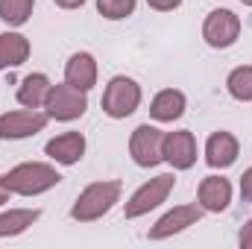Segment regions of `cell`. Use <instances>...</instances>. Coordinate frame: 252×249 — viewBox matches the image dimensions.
Wrapping results in <instances>:
<instances>
[{"label": "cell", "instance_id": "cell-21", "mask_svg": "<svg viewBox=\"0 0 252 249\" xmlns=\"http://www.w3.org/2000/svg\"><path fill=\"white\" fill-rule=\"evenodd\" d=\"M138 0H97V12L106 21H124L135 12Z\"/></svg>", "mask_w": 252, "mask_h": 249}, {"label": "cell", "instance_id": "cell-20", "mask_svg": "<svg viewBox=\"0 0 252 249\" xmlns=\"http://www.w3.org/2000/svg\"><path fill=\"white\" fill-rule=\"evenodd\" d=\"M35 0H0V21L6 27H24L32 15Z\"/></svg>", "mask_w": 252, "mask_h": 249}, {"label": "cell", "instance_id": "cell-4", "mask_svg": "<svg viewBox=\"0 0 252 249\" xmlns=\"http://www.w3.org/2000/svg\"><path fill=\"white\" fill-rule=\"evenodd\" d=\"M173 185H176V176H173V173H161V176L144 182V185L124 202V217L126 220H138V217L150 214L153 208H158L161 202H167Z\"/></svg>", "mask_w": 252, "mask_h": 249}, {"label": "cell", "instance_id": "cell-19", "mask_svg": "<svg viewBox=\"0 0 252 249\" xmlns=\"http://www.w3.org/2000/svg\"><path fill=\"white\" fill-rule=\"evenodd\" d=\"M226 91L238 103H252V64H241L226 76Z\"/></svg>", "mask_w": 252, "mask_h": 249}, {"label": "cell", "instance_id": "cell-15", "mask_svg": "<svg viewBox=\"0 0 252 249\" xmlns=\"http://www.w3.org/2000/svg\"><path fill=\"white\" fill-rule=\"evenodd\" d=\"M64 82L79 88V91H91L97 85V59L85 50L73 53L64 64Z\"/></svg>", "mask_w": 252, "mask_h": 249}, {"label": "cell", "instance_id": "cell-27", "mask_svg": "<svg viewBox=\"0 0 252 249\" xmlns=\"http://www.w3.org/2000/svg\"><path fill=\"white\" fill-rule=\"evenodd\" d=\"M241 3H244V6H252V0H241Z\"/></svg>", "mask_w": 252, "mask_h": 249}, {"label": "cell", "instance_id": "cell-11", "mask_svg": "<svg viewBox=\"0 0 252 249\" xmlns=\"http://www.w3.org/2000/svg\"><path fill=\"white\" fill-rule=\"evenodd\" d=\"M85 147H88V144H85V135H82V132H62V135H56V138H50V141L44 144V156H47L50 161H56V164L70 167V164L82 161Z\"/></svg>", "mask_w": 252, "mask_h": 249}, {"label": "cell", "instance_id": "cell-18", "mask_svg": "<svg viewBox=\"0 0 252 249\" xmlns=\"http://www.w3.org/2000/svg\"><path fill=\"white\" fill-rule=\"evenodd\" d=\"M41 211L38 208H9L0 214V238H15L24 235L32 223H38Z\"/></svg>", "mask_w": 252, "mask_h": 249}, {"label": "cell", "instance_id": "cell-9", "mask_svg": "<svg viewBox=\"0 0 252 249\" xmlns=\"http://www.w3.org/2000/svg\"><path fill=\"white\" fill-rule=\"evenodd\" d=\"M47 112H38V109H15V112H6L0 115V141H24V138H32L38 135L44 126H47Z\"/></svg>", "mask_w": 252, "mask_h": 249}, {"label": "cell", "instance_id": "cell-10", "mask_svg": "<svg viewBox=\"0 0 252 249\" xmlns=\"http://www.w3.org/2000/svg\"><path fill=\"white\" fill-rule=\"evenodd\" d=\"M161 156L173 170H190L196 164V138L190 129H176L164 132L161 141Z\"/></svg>", "mask_w": 252, "mask_h": 249}, {"label": "cell", "instance_id": "cell-23", "mask_svg": "<svg viewBox=\"0 0 252 249\" xmlns=\"http://www.w3.org/2000/svg\"><path fill=\"white\" fill-rule=\"evenodd\" d=\"M241 196H244V202H252V167H247L241 176Z\"/></svg>", "mask_w": 252, "mask_h": 249}, {"label": "cell", "instance_id": "cell-25", "mask_svg": "<svg viewBox=\"0 0 252 249\" xmlns=\"http://www.w3.org/2000/svg\"><path fill=\"white\" fill-rule=\"evenodd\" d=\"M59 9H79V6H85V0H53Z\"/></svg>", "mask_w": 252, "mask_h": 249}, {"label": "cell", "instance_id": "cell-1", "mask_svg": "<svg viewBox=\"0 0 252 249\" xmlns=\"http://www.w3.org/2000/svg\"><path fill=\"white\" fill-rule=\"evenodd\" d=\"M121 193H124V185L118 179H103V182H91L85 187L73 208H70V217L76 223H94L100 217H106L118 202H121Z\"/></svg>", "mask_w": 252, "mask_h": 249}, {"label": "cell", "instance_id": "cell-12", "mask_svg": "<svg viewBox=\"0 0 252 249\" xmlns=\"http://www.w3.org/2000/svg\"><path fill=\"white\" fill-rule=\"evenodd\" d=\"M238 156H241V144H238V138H235L232 132H226V129L214 132V135L205 141V164L214 167V170L232 167V164L238 161Z\"/></svg>", "mask_w": 252, "mask_h": 249}, {"label": "cell", "instance_id": "cell-26", "mask_svg": "<svg viewBox=\"0 0 252 249\" xmlns=\"http://www.w3.org/2000/svg\"><path fill=\"white\" fill-rule=\"evenodd\" d=\"M9 196H12V190H9V185H6V179L0 176V205H6V202H9Z\"/></svg>", "mask_w": 252, "mask_h": 249}, {"label": "cell", "instance_id": "cell-24", "mask_svg": "<svg viewBox=\"0 0 252 249\" xmlns=\"http://www.w3.org/2000/svg\"><path fill=\"white\" fill-rule=\"evenodd\" d=\"M238 244H241V249H252V220L244 223V229L238 235Z\"/></svg>", "mask_w": 252, "mask_h": 249}, {"label": "cell", "instance_id": "cell-13", "mask_svg": "<svg viewBox=\"0 0 252 249\" xmlns=\"http://www.w3.org/2000/svg\"><path fill=\"white\" fill-rule=\"evenodd\" d=\"M196 202L202 205V211L208 214H220L229 208L232 202V182L223 176H205L196 187Z\"/></svg>", "mask_w": 252, "mask_h": 249}, {"label": "cell", "instance_id": "cell-6", "mask_svg": "<svg viewBox=\"0 0 252 249\" xmlns=\"http://www.w3.org/2000/svg\"><path fill=\"white\" fill-rule=\"evenodd\" d=\"M202 38L214 50H226L241 38V18L232 9H211L202 24Z\"/></svg>", "mask_w": 252, "mask_h": 249}, {"label": "cell", "instance_id": "cell-16", "mask_svg": "<svg viewBox=\"0 0 252 249\" xmlns=\"http://www.w3.org/2000/svg\"><path fill=\"white\" fill-rule=\"evenodd\" d=\"M50 88H53V82L47 73H27L18 85V103L24 109H44Z\"/></svg>", "mask_w": 252, "mask_h": 249}, {"label": "cell", "instance_id": "cell-22", "mask_svg": "<svg viewBox=\"0 0 252 249\" xmlns=\"http://www.w3.org/2000/svg\"><path fill=\"white\" fill-rule=\"evenodd\" d=\"M147 6L156 9V12H173V9L182 6V0H147Z\"/></svg>", "mask_w": 252, "mask_h": 249}, {"label": "cell", "instance_id": "cell-2", "mask_svg": "<svg viewBox=\"0 0 252 249\" xmlns=\"http://www.w3.org/2000/svg\"><path fill=\"white\" fill-rule=\"evenodd\" d=\"M6 185L12 193L18 196H38V193H47L50 187H56L62 182L59 170L47 161H24V164H15L6 176Z\"/></svg>", "mask_w": 252, "mask_h": 249}, {"label": "cell", "instance_id": "cell-8", "mask_svg": "<svg viewBox=\"0 0 252 249\" xmlns=\"http://www.w3.org/2000/svg\"><path fill=\"white\" fill-rule=\"evenodd\" d=\"M202 214H205V211H202L199 202L173 205L167 214H161V217L156 220V226L147 232V238H150V241H167V238L185 232V229H190V226H196V223L202 220Z\"/></svg>", "mask_w": 252, "mask_h": 249}, {"label": "cell", "instance_id": "cell-17", "mask_svg": "<svg viewBox=\"0 0 252 249\" xmlns=\"http://www.w3.org/2000/svg\"><path fill=\"white\" fill-rule=\"evenodd\" d=\"M30 59V38L21 32H3L0 35V70L6 67H21Z\"/></svg>", "mask_w": 252, "mask_h": 249}, {"label": "cell", "instance_id": "cell-3", "mask_svg": "<svg viewBox=\"0 0 252 249\" xmlns=\"http://www.w3.org/2000/svg\"><path fill=\"white\" fill-rule=\"evenodd\" d=\"M138 106H141V85L124 73L112 76L106 91H103V112L112 121H124V118L138 112Z\"/></svg>", "mask_w": 252, "mask_h": 249}, {"label": "cell", "instance_id": "cell-7", "mask_svg": "<svg viewBox=\"0 0 252 249\" xmlns=\"http://www.w3.org/2000/svg\"><path fill=\"white\" fill-rule=\"evenodd\" d=\"M161 141H164V132L153 124H141L135 126V132L129 135V156L138 167H156L164 161L161 156Z\"/></svg>", "mask_w": 252, "mask_h": 249}, {"label": "cell", "instance_id": "cell-5", "mask_svg": "<svg viewBox=\"0 0 252 249\" xmlns=\"http://www.w3.org/2000/svg\"><path fill=\"white\" fill-rule=\"evenodd\" d=\"M88 109V91H79L67 82H56L47 94V103H44V112L50 121H62V124H70V121H79Z\"/></svg>", "mask_w": 252, "mask_h": 249}, {"label": "cell", "instance_id": "cell-14", "mask_svg": "<svg viewBox=\"0 0 252 249\" xmlns=\"http://www.w3.org/2000/svg\"><path fill=\"white\" fill-rule=\"evenodd\" d=\"M185 109H188V97L179 88H164V91H158L153 97L150 118L158 121V124H173V121H179L185 115Z\"/></svg>", "mask_w": 252, "mask_h": 249}]
</instances>
